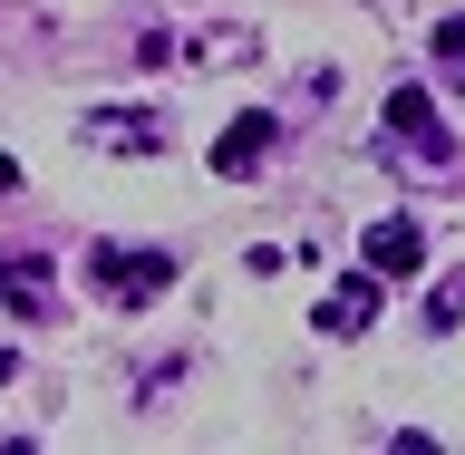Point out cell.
<instances>
[{"mask_svg": "<svg viewBox=\"0 0 465 455\" xmlns=\"http://www.w3.org/2000/svg\"><path fill=\"white\" fill-rule=\"evenodd\" d=\"M87 272H97V291H107V301H155V291L174 282V252H155V242H107V252L87 262Z\"/></svg>", "mask_w": 465, "mask_h": 455, "instance_id": "cell-1", "label": "cell"}, {"mask_svg": "<svg viewBox=\"0 0 465 455\" xmlns=\"http://www.w3.org/2000/svg\"><path fill=\"white\" fill-rule=\"evenodd\" d=\"M388 136H398V145H417L427 165H456V136H446V116H436V97H427V87H388Z\"/></svg>", "mask_w": 465, "mask_h": 455, "instance_id": "cell-2", "label": "cell"}, {"mask_svg": "<svg viewBox=\"0 0 465 455\" xmlns=\"http://www.w3.org/2000/svg\"><path fill=\"white\" fill-rule=\"evenodd\" d=\"M272 145H282V116H272V107H242L223 136H213V174H223V184H242V174H262V155H272Z\"/></svg>", "mask_w": 465, "mask_h": 455, "instance_id": "cell-3", "label": "cell"}, {"mask_svg": "<svg viewBox=\"0 0 465 455\" xmlns=\"http://www.w3.org/2000/svg\"><path fill=\"white\" fill-rule=\"evenodd\" d=\"M359 262H369L378 282H407V272L427 262V232H417V213H388V223H369V242H359Z\"/></svg>", "mask_w": 465, "mask_h": 455, "instance_id": "cell-4", "label": "cell"}, {"mask_svg": "<svg viewBox=\"0 0 465 455\" xmlns=\"http://www.w3.org/2000/svg\"><path fill=\"white\" fill-rule=\"evenodd\" d=\"M0 301L39 330V320H49V301H58V291H49V252H0Z\"/></svg>", "mask_w": 465, "mask_h": 455, "instance_id": "cell-5", "label": "cell"}, {"mask_svg": "<svg viewBox=\"0 0 465 455\" xmlns=\"http://www.w3.org/2000/svg\"><path fill=\"white\" fill-rule=\"evenodd\" d=\"M369 320H378V272H359V282H340V291L311 311V330H330V340H359Z\"/></svg>", "mask_w": 465, "mask_h": 455, "instance_id": "cell-6", "label": "cell"}, {"mask_svg": "<svg viewBox=\"0 0 465 455\" xmlns=\"http://www.w3.org/2000/svg\"><path fill=\"white\" fill-rule=\"evenodd\" d=\"M87 136H97V145H145V155H155V145H165V116H136V107H107V116H87Z\"/></svg>", "mask_w": 465, "mask_h": 455, "instance_id": "cell-7", "label": "cell"}, {"mask_svg": "<svg viewBox=\"0 0 465 455\" xmlns=\"http://www.w3.org/2000/svg\"><path fill=\"white\" fill-rule=\"evenodd\" d=\"M427 49H436V68L456 78V97H465V10H456V20H436V39H427Z\"/></svg>", "mask_w": 465, "mask_h": 455, "instance_id": "cell-8", "label": "cell"}, {"mask_svg": "<svg viewBox=\"0 0 465 455\" xmlns=\"http://www.w3.org/2000/svg\"><path fill=\"white\" fill-rule=\"evenodd\" d=\"M465 320V272H446V282L427 291V330H456Z\"/></svg>", "mask_w": 465, "mask_h": 455, "instance_id": "cell-9", "label": "cell"}]
</instances>
